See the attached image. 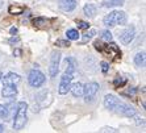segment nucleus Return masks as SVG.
Instances as JSON below:
<instances>
[{"instance_id":"11","label":"nucleus","mask_w":146,"mask_h":133,"mask_svg":"<svg viewBox=\"0 0 146 133\" xmlns=\"http://www.w3.org/2000/svg\"><path fill=\"white\" fill-rule=\"evenodd\" d=\"M59 1V7L65 12H71L76 8V1L75 0H58Z\"/></svg>"},{"instance_id":"10","label":"nucleus","mask_w":146,"mask_h":133,"mask_svg":"<svg viewBox=\"0 0 146 133\" xmlns=\"http://www.w3.org/2000/svg\"><path fill=\"white\" fill-rule=\"evenodd\" d=\"M134 36H136V31H134V27H129L126 28L125 31H122L121 33H120V41L122 42L124 45H128L130 44V42L133 41V38H134Z\"/></svg>"},{"instance_id":"19","label":"nucleus","mask_w":146,"mask_h":133,"mask_svg":"<svg viewBox=\"0 0 146 133\" xmlns=\"http://www.w3.org/2000/svg\"><path fill=\"white\" fill-rule=\"evenodd\" d=\"M0 119L7 120L8 119V108L3 104H0Z\"/></svg>"},{"instance_id":"4","label":"nucleus","mask_w":146,"mask_h":133,"mask_svg":"<svg viewBox=\"0 0 146 133\" xmlns=\"http://www.w3.org/2000/svg\"><path fill=\"white\" fill-rule=\"evenodd\" d=\"M94 46L98 51H100L103 55H106L108 58H111L112 61H119L121 59V50L119 49V46L112 41H107V44H103L102 40H96L94 42Z\"/></svg>"},{"instance_id":"24","label":"nucleus","mask_w":146,"mask_h":133,"mask_svg":"<svg viewBox=\"0 0 146 133\" xmlns=\"http://www.w3.org/2000/svg\"><path fill=\"white\" fill-rule=\"evenodd\" d=\"M100 66H102V71H103V74H107V72H108V70H109V65H108V63L103 61L102 63H100Z\"/></svg>"},{"instance_id":"17","label":"nucleus","mask_w":146,"mask_h":133,"mask_svg":"<svg viewBox=\"0 0 146 133\" xmlns=\"http://www.w3.org/2000/svg\"><path fill=\"white\" fill-rule=\"evenodd\" d=\"M8 11H9V13L12 15H21L23 12H24V7H19V5H11L9 8H8Z\"/></svg>"},{"instance_id":"13","label":"nucleus","mask_w":146,"mask_h":133,"mask_svg":"<svg viewBox=\"0 0 146 133\" xmlns=\"http://www.w3.org/2000/svg\"><path fill=\"white\" fill-rule=\"evenodd\" d=\"M125 4V0H106L103 1V7L106 8H113V7H121Z\"/></svg>"},{"instance_id":"14","label":"nucleus","mask_w":146,"mask_h":133,"mask_svg":"<svg viewBox=\"0 0 146 133\" xmlns=\"http://www.w3.org/2000/svg\"><path fill=\"white\" fill-rule=\"evenodd\" d=\"M83 12L87 17H95L96 15V7L94 4H86L83 7Z\"/></svg>"},{"instance_id":"26","label":"nucleus","mask_w":146,"mask_h":133,"mask_svg":"<svg viewBox=\"0 0 146 133\" xmlns=\"http://www.w3.org/2000/svg\"><path fill=\"white\" fill-rule=\"evenodd\" d=\"M1 132H4V126L0 124V133H1Z\"/></svg>"},{"instance_id":"3","label":"nucleus","mask_w":146,"mask_h":133,"mask_svg":"<svg viewBox=\"0 0 146 133\" xmlns=\"http://www.w3.org/2000/svg\"><path fill=\"white\" fill-rule=\"evenodd\" d=\"M3 79V98H13L17 95V84L20 82V75L15 72H8L7 75L1 76Z\"/></svg>"},{"instance_id":"22","label":"nucleus","mask_w":146,"mask_h":133,"mask_svg":"<svg viewBox=\"0 0 146 133\" xmlns=\"http://www.w3.org/2000/svg\"><path fill=\"white\" fill-rule=\"evenodd\" d=\"M55 45L59 46V48H68V46H70V42H68L67 40H57Z\"/></svg>"},{"instance_id":"7","label":"nucleus","mask_w":146,"mask_h":133,"mask_svg":"<svg viewBox=\"0 0 146 133\" xmlns=\"http://www.w3.org/2000/svg\"><path fill=\"white\" fill-rule=\"evenodd\" d=\"M99 87H100V86L96 82H90L86 86H83V96H84L86 102L90 103L95 99L96 94H98V91H99Z\"/></svg>"},{"instance_id":"18","label":"nucleus","mask_w":146,"mask_h":133,"mask_svg":"<svg viewBox=\"0 0 146 133\" xmlns=\"http://www.w3.org/2000/svg\"><path fill=\"white\" fill-rule=\"evenodd\" d=\"M100 40L102 41H112V33L109 31H103L100 34Z\"/></svg>"},{"instance_id":"6","label":"nucleus","mask_w":146,"mask_h":133,"mask_svg":"<svg viewBox=\"0 0 146 133\" xmlns=\"http://www.w3.org/2000/svg\"><path fill=\"white\" fill-rule=\"evenodd\" d=\"M27 112H28V104L25 102H20L17 104V109L15 113V120H13V129L20 130L24 128L25 123H27Z\"/></svg>"},{"instance_id":"20","label":"nucleus","mask_w":146,"mask_h":133,"mask_svg":"<svg viewBox=\"0 0 146 133\" xmlns=\"http://www.w3.org/2000/svg\"><path fill=\"white\" fill-rule=\"evenodd\" d=\"M126 83V79L121 78V76H117V78L113 80V84H115V87H122V86Z\"/></svg>"},{"instance_id":"23","label":"nucleus","mask_w":146,"mask_h":133,"mask_svg":"<svg viewBox=\"0 0 146 133\" xmlns=\"http://www.w3.org/2000/svg\"><path fill=\"white\" fill-rule=\"evenodd\" d=\"M95 33H96L95 31H90L88 33H86V34H84V38H83V41L86 42L87 40H91V38L94 37V36H95Z\"/></svg>"},{"instance_id":"21","label":"nucleus","mask_w":146,"mask_h":133,"mask_svg":"<svg viewBox=\"0 0 146 133\" xmlns=\"http://www.w3.org/2000/svg\"><path fill=\"white\" fill-rule=\"evenodd\" d=\"M76 25H78V29H83V31H86V29H88L90 28V24L87 23V21H82V20L76 21Z\"/></svg>"},{"instance_id":"16","label":"nucleus","mask_w":146,"mask_h":133,"mask_svg":"<svg viewBox=\"0 0 146 133\" xmlns=\"http://www.w3.org/2000/svg\"><path fill=\"white\" fill-rule=\"evenodd\" d=\"M66 36H67L68 40H71V41H76L79 40V32L76 29H68L66 32Z\"/></svg>"},{"instance_id":"1","label":"nucleus","mask_w":146,"mask_h":133,"mask_svg":"<svg viewBox=\"0 0 146 133\" xmlns=\"http://www.w3.org/2000/svg\"><path fill=\"white\" fill-rule=\"evenodd\" d=\"M104 107L112 112L117 113V115H121V116L125 117H133L136 116V111L132 108V107L126 106L125 103H122L119 98H116L115 95H106L104 98Z\"/></svg>"},{"instance_id":"15","label":"nucleus","mask_w":146,"mask_h":133,"mask_svg":"<svg viewBox=\"0 0 146 133\" xmlns=\"http://www.w3.org/2000/svg\"><path fill=\"white\" fill-rule=\"evenodd\" d=\"M134 63H136V66H138V67H143V66H145V53H143V51L137 53V54L134 55Z\"/></svg>"},{"instance_id":"9","label":"nucleus","mask_w":146,"mask_h":133,"mask_svg":"<svg viewBox=\"0 0 146 133\" xmlns=\"http://www.w3.org/2000/svg\"><path fill=\"white\" fill-rule=\"evenodd\" d=\"M59 61H61V53L59 51H53L50 58V66H49V74L51 78L57 76L59 71Z\"/></svg>"},{"instance_id":"12","label":"nucleus","mask_w":146,"mask_h":133,"mask_svg":"<svg viewBox=\"0 0 146 133\" xmlns=\"http://www.w3.org/2000/svg\"><path fill=\"white\" fill-rule=\"evenodd\" d=\"M70 91L75 98H80V96H83V84L79 82L74 83V84L70 86Z\"/></svg>"},{"instance_id":"5","label":"nucleus","mask_w":146,"mask_h":133,"mask_svg":"<svg viewBox=\"0 0 146 133\" xmlns=\"http://www.w3.org/2000/svg\"><path fill=\"white\" fill-rule=\"evenodd\" d=\"M126 20H128V17H126V13L124 11H113V12H109L103 19V23L106 27L112 28L115 25H125Z\"/></svg>"},{"instance_id":"8","label":"nucleus","mask_w":146,"mask_h":133,"mask_svg":"<svg viewBox=\"0 0 146 133\" xmlns=\"http://www.w3.org/2000/svg\"><path fill=\"white\" fill-rule=\"evenodd\" d=\"M45 80H46L45 75L40 70H36V68H33L28 75V82L32 87H41L45 83Z\"/></svg>"},{"instance_id":"27","label":"nucleus","mask_w":146,"mask_h":133,"mask_svg":"<svg viewBox=\"0 0 146 133\" xmlns=\"http://www.w3.org/2000/svg\"><path fill=\"white\" fill-rule=\"evenodd\" d=\"M1 76H3V75H1V71H0V80H1Z\"/></svg>"},{"instance_id":"25","label":"nucleus","mask_w":146,"mask_h":133,"mask_svg":"<svg viewBox=\"0 0 146 133\" xmlns=\"http://www.w3.org/2000/svg\"><path fill=\"white\" fill-rule=\"evenodd\" d=\"M16 33H17V28H16V27L11 28V34H13V36H15V34H16Z\"/></svg>"},{"instance_id":"2","label":"nucleus","mask_w":146,"mask_h":133,"mask_svg":"<svg viewBox=\"0 0 146 133\" xmlns=\"http://www.w3.org/2000/svg\"><path fill=\"white\" fill-rule=\"evenodd\" d=\"M75 71H76V61L74 58H67L66 59V70L65 74L61 76V82H59V88H58V92L61 95H65L70 91V86H71V82L74 79Z\"/></svg>"}]
</instances>
